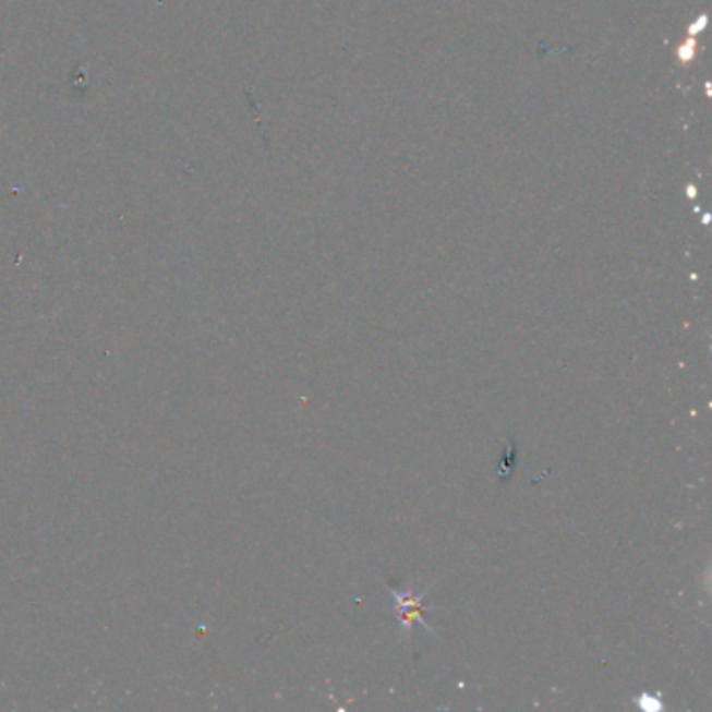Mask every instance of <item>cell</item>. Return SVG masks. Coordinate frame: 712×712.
Instances as JSON below:
<instances>
[{
    "instance_id": "6da1fadb",
    "label": "cell",
    "mask_w": 712,
    "mask_h": 712,
    "mask_svg": "<svg viewBox=\"0 0 712 712\" xmlns=\"http://www.w3.org/2000/svg\"><path fill=\"white\" fill-rule=\"evenodd\" d=\"M429 590H422L420 593L417 591H399L391 590V600H394V611L397 620H399V627H401V633H412L414 625H422L426 631H433V627L424 620V613L429 611L426 604H424V598H426Z\"/></svg>"
}]
</instances>
